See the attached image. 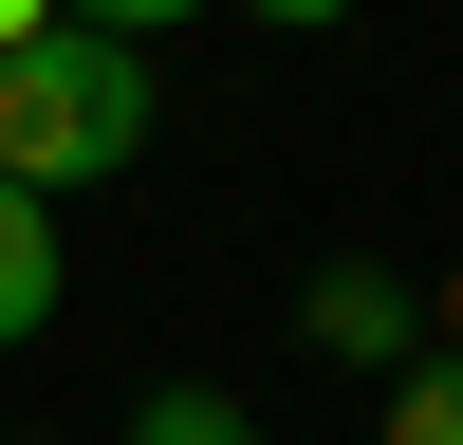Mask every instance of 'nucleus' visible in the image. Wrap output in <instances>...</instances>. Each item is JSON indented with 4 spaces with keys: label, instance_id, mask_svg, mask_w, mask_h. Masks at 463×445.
Returning <instances> with one entry per match:
<instances>
[{
    "label": "nucleus",
    "instance_id": "1",
    "mask_svg": "<svg viewBox=\"0 0 463 445\" xmlns=\"http://www.w3.org/2000/svg\"><path fill=\"white\" fill-rule=\"evenodd\" d=\"M130 148H148V56H130L111 19L56 0L37 37H0V167H19V185L74 204V185H111Z\"/></svg>",
    "mask_w": 463,
    "mask_h": 445
},
{
    "label": "nucleus",
    "instance_id": "2",
    "mask_svg": "<svg viewBox=\"0 0 463 445\" xmlns=\"http://www.w3.org/2000/svg\"><path fill=\"white\" fill-rule=\"evenodd\" d=\"M297 334H316L334 371H390L408 334H427V297H408L390 260H316V279H297Z\"/></svg>",
    "mask_w": 463,
    "mask_h": 445
},
{
    "label": "nucleus",
    "instance_id": "3",
    "mask_svg": "<svg viewBox=\"0 0 463 445\" xmlns=\"http://www.w3.org/2000/svg\"><path fill=\"white\" fill-rule=\"evenodd\" d=\"M56 279H74V260H56V185L0 167V353H19V334H56Z\"/></svg>",
    "mask_w": 463,
    "mask_h": 445
},
{
    "label": "nucleus",
    "instance_id": "4",
    "mask_svg": "<svg viewBox=\"0 0 463 445\" xmlns=\"http://www.w3.org/2000/svg\"><path fill=\"white\" fill-rule=\"evenodd\" d=\"M390 445H463V353H408L390 371Z\"/></svg>",
    "mask_w": 463,
    "mask_h": 445
},
{
    "label": "nucleus",
    "instance_id": "5",
    "mask_svg": "<svg viewBox=\"0 0 463 445\" xmlns=\"http://www.w3.org/2000/svg\"><path fill=\"white\" fill-rule=\"evenodd\" d=\"M130 445H260V427H241V390H148Z\"/></svg>",
    "mask_w": 463,
    "mask_h": 445
},
{
    "label": "nucleus",
    "instance_id": "6",
    "mask_svg": "<svg viewBox=\"0 0 463 445\" xmlns=\"http://www.w3.org/2000/svg\"><path fill=\"white\" fill-rule=\"evenodd\" d=\"M74 19H111V37H185V19H222V0H74Z\"/></svg>",
    "mask_w": 463,
    "mask_h": 445
},
{
    "label": "nucleus",
    "instance_id": "7",
    "mask_svg": "<svg viewBox=\"0 0 463 445\" xmlns=\"http://www.w3.org/2000/svg\"><path fill=\"white\" fill-rule=\"evenodd\" d=\"M260 19H297V37H316V19H353V0H260Z\"/></svg>",
    "mask_w": 463,
    "mask_h": 445
},
{
    "label": "nucleus",
    "instance_id": "8",
    "mask_svg": "<svg viewBox=\"0 0 463 445\" xmlns=\"http://www.w3.org/2000/svg\"><path fill=\"white\" fill-rule=\"evenodd\" d=\"M37 19H56V0H0V37H37Z\"/></svg>",
    "mask_w": 463,
    "mask_h": 445
},
{
    "label": "nucleus",
    "instance_id": "9",
    "mask_svg": "<svg viewBox=\"0 0 463 445\" xmlns=\"http://www.w3.org/2000/svg\"><path fill=\"white\" fill-rule=\"evenodd\" d=\"M445 353H463V260H445Z\"/></svg>",
    "mask_w": 463,
    "mask_h": 445
}]
</instances>
